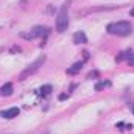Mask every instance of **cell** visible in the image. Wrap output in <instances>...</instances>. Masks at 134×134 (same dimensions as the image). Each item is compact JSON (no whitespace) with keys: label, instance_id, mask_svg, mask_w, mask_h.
I'll return each instance as SVG.
<instances>
[{"label":"cell","instance_id":"cell-1","mask_svg":"<svg viewBox=\"0 0 134 134\" xmlns=\"http://www.w3.org/2000/svg\"><path fill=\"white\" fill-rule=\"evenodd\" d=\"M106 31L114 36H130L133 33V25L128 20H120V22H112L106 27Z\"/></svg>","mask_w":134,"mask_h":134},{"label":"cell","instance_id":"cell-2","mask_svg":"<svg viewBox=\"0 0 134 134\" xmlns=\"http://www.w3.org/2000/svg\"><path fill=\"white\" fill-rule=\"evenodd\" d=\"M67 8H69V2H66L56 17V31L58 33H64L69 27V16H67Z\"/></svg>","mask_w":134,"mask_h":134},{"label":"cell","instance_id":"cell-3","mask_svg":"<svg viewBox=\"0 0 134 134\" xmlns=\"http://www.w3.org/2000/svg\"><path fill=\"white\" fill-rule=\"evenodd\" d=\"M45 59H47V58H45V55H41V56H39V58L34 61L31 66H28L25 70H24V72H22V73H20V76H19V81H24V80H25L28 75H33V73L37 70V69H39V67H42V64L45 63Z\"/></svg>","mask_w":134,"mask_h":134},{"label":"cell","instance_id":"cell-4","mask_svg":"<svg viewBox=\"0 0 134 134\" xmlns=\"http://www.w3.org/2000/svg\"><path fill=\"white\" fill-rule=\"evenodd\" d=\"M48 33V30L45 28V27H34L33 30H30L28 33H22L20 36L24 37V39H36V37H39V36H42V34H47Z\"/></svg>","mask_w":134,"mask_h":134},{"label":"cell","instance_id":"cell-5","mask_svg":"<svg viewBox=\"0 0 134 134\" xmlns=\"http://www.w3.org/2000/svg\"><path fill=\"white\" fill-rule=\"evenodd\" d=\"M0 115H2L3 119L11 120V119H14V117L19 115V108H9V109H5V111L0 112Z\"/></svg>","mask_w":134,"mask_h":134},{"label":"cell","instance_id":"cell-6","mask_svg":"<svg viewBox=\"0 0 134 134\" xmlns=\"http://www.w3.org/2000/svg\"><path fill=\"white\" fill-rule=\"evenodd\" d=\"M73 42L75 44H86L87 37H86V34L83 33V31H76V33L73 34Z\"/></svg>","mask_w":134,"mask_h":134},{"label":"cell","instance_id":"cell-7","mask_svg":"<svg viewBox=\"0 0 134 134\" xmlns=\"http://www.w3.org/2000/svg\"><path fill=\"white\" fill-rule=\"evenodd\" d=\"M0 94H2V95H5V97H9V95L13 94V84H11V83L3 84V86L0 87Z\"/></svg>","mask_w":134,"mask_h":134},{"label":"cell","instance_id":"cell-8","mask_svg":"<svg viewBox=\"0 0 134 134\" xmlns=\"http://www.w3.org/2000/svg\"><path fill=\"white\" fill-rule=\"evenodd\" d=\"M83 64H84L83 61H80V63H75L72 67H69V69H67V73H69V75H75V73H78V72L83 69Z\"/></svg>","mask_w":134,"mask_h":134},{"label":"cell","instance_id":"cell-9","mask_svg":"<svg viewBox=\"0 0 134 134\" xmlns=\"http://www.w3.org/2000/svg\"><path fill=\"white\" fill-rule=\"evenodd\" d=\"M50 92H52V86H50V84H45V86H42V87L39 89V95H44V97L50 95Z\"/></svg>","mask_w":134,"mask_h":134},{"label":"cell","instance_id":"cell-10","mask_svg":"<svg viewBox=\"0 0 134 134\" xmlns=\"http://www.w3.org/2000/svg\"><path fill=\"white\" fill-rule=\"evenodd\" d=\"M104 87H111V81H100L95 84V91H101Z\"/></svg>","mask_w":134,"mask_h":134},{"label":"cell","instance_id":"cell-11","mask_svg":"<svg viewBox=\"0 0 134 134\" xmlns=\"http://www.w3.org/2000/svg\"><path fill=\"white\" fill-rule=\"evenodd\" d=\"M67 97H69L67 94H61V95H59V100H66Z\"/></svg>","mask_w":134,"mask_h":134},{"label":"cell","instance_id":"cell-12","mask_svg":"<svg viewBox=\"0 0 134 134\" xmlns=\"http://www.w3.org/2000/svg\"><path fill=\"white\" fill-rule=\"evenodd\" d=\"M130 16H133V17H134V8H131V11H130Z\"/></svg>","mask_w":134,"mask_h":134},{"label":"cell","instance_id":"cell-13","mask_svg":"<svg viewBox=\"0 0 134 134\" xmlns=\"http://www.w3.org/2000/svg\"><path fill=\"white\" fill-rule=\"evenodd\" d=\"M44 134H48V133H44Z\"/></svg>","mask_w":134,"mask_h":134}]
</instances>
